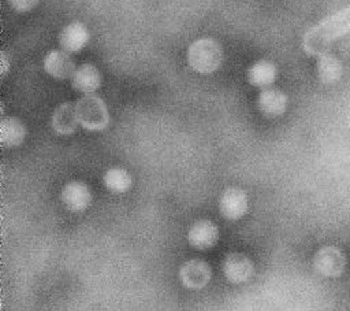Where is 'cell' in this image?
Listing matches in <instances>:
<instances>
[{"instance_id": "cell-2", "label": "cell", "mask_w": 350, "mask_h": 311, "mask_svg": "<svg viewBox=\"0 0 350 311\" xmlns=\"http://www.w3.org/2000/svg\"><path fill=\"white\" fill-rule=\"evenodd\" d=\"M186 58L191 70L200 74H211L221 66L223 49L216 40L204 37L189 45Z\"/></svg>"}, {"instance_id": "cell-8", "label": "cell", "mask_w": 350, "mask_h": 311, "mask_svg": "<svg viewBox=\"0 0 350 311\" xmlns=\"http://www.w3.org/2000/svg\"><path fill=\"white\" fill-rule=\"evenodd\" d=\"M254 266L252 260L239 252L228 253L223 262V274L231 284H242L252 278Z\"/></svg>"}, {"instance_id": "cell-13", "label": "cell", "mask_w": 350, "mask_h": 311, "mask_svg": "<svg viewBox=\"0 0 350 311\" xmlns=\"http://www.w3.org/2000/svg\"><path fill=\"white\" fill-rule=\"evenodd\" d=\"M257 105L265 116H279L286 111L287 96L278 89L267 88L258 95Z\"/></svg>"}, {"instance_id": "cell-12", "label": "cell", "mask_w": 350, "mask_h": 311, "mask_svg": "<svg viewBox=\"0 0 350 311\" xmlns=\"http://www.w3.org/2000/svg\"><path fill=\"white\" fill-rule=\"evenodd\" d=\"M72 88L83 95L94 93L101 85V73L90 63H85L77 67L71 77Z\"/></svg>"}, {"instance_id": "cell-11", "label": "cell", "mask_w": 350, "mask_h": 311, "mask_svg": "<svg viewBox=\"0 0 350 311\" xmlns=\"http://www.w3.org/2000/svg\"><path fill=\"white\" fill-rule=\"evenodd\" d=\"M89 29L79 21H72L66 25L59 34V44L62 49L68 53L79 52L89 42Z\"/></svg>"}, {"instance_id": "cell-19", "label": "cell", "mask_w": 350, "mask_h": 311, "mask_svg": "<svg viewBox=\"0 0 350 311\" xmlns=\"http://www.w3.org/2000/svg\"><path fill=\"white\" fill-rule=\"evenodd\" d=\"M7 1L10 7L18 12H27L33 10L38 3V0H7Z\"/></svg>"}, {"instance_id": "cell-14", "label": "cell", "mask_w": 350, "mask_h": 311, "mask_svg": "<svg viewBox=\"0 0 350 311\" xmlns=\"http://www.w3.org/2000/svg\"><path fill=\"white\" fill-rule=\"evenodd\" d=\"M278 75L276 66L269 60H257L247 69V81L250 85L261 89L269 88Z\"/></svg>"}, {"instance_id": "cell-7", "label": "cell", "mask_w": 350, "mask_h": 311, "mask_svg": "<svg viewBox=\"0 0 350 311\" xmlns=\"http://www.w3.org/2000/svg\"><path fill=\"white\" fill-rule=\"evenodd\" d=\"M60 200L67 210L81 212L89 207L92 201V192L85 182L71 181L62 188Z\"/></svg>"}, {"instance_id": "cell-5", "label": "cell", "mask_w": 350, "mask_h": 311, "mask_svg": "<svg viewBox=\"0 0 350 311\" xmlns=\"http://www.w3.org/2000/svg\"><path fill=\"white\" fill-rule=\"evenodd\" d=\"M211 275V266L206 262L198 259L187 260L179 269V278L182 285L191 290L202 289L209 282Z\"/></svg>"}, {"instance_id": "cell-3", "label": "cell", "mask_w": 350, "mask_h": 311, "mask_svg": "<svg viewBox=\"0 0 350 311\" xmlns=\"http://www.w3.org/2000/svg\"><path fill=\"white\" fill-rule=\"evenodd\" d=\"M74 104L78 122L83 129L98 132L107 127L109 122V112L105 103L98 96L94 93L83 95V97H81Z\"/></svg>"}, {"instance_id": "cell-4", "label": "cell", "mask_w": 350, "mask_h": 311, "mask_svg": "<svg viewBox=\"0 0 350 311\" xmlns=\"http://www.w3.org/2000/svg\"><path fill=\"white\" fill-rule=\"evenodd\" d=\"M346 259L343 252L332 245L320 248L313 258V267L324 277H339L345 269Z\"/></svg>"}, {"instance_id": "cell-10", "label": "cell", "mask_w": 350, "mask_h": 311, "mask_svg": "<svg viewBox=\"0 0 350 311\" xmlns=\"http://www.w3.org/2000/svg\"><path fill=\"white\" fill-rule=\"evenodd\" d=\"M44 70L53 78L67 79L71 78L77 70L75 63L70 53L64 49H52L49 51L42 60Z\"/></svg>"}, {"instance_id": "cell-6", "label": "cell", "mask_w": 350, "mask_h": 311, "mask_svg": "<svg viewBox=\"0 0 350 311\" xmlns=\"http://www.w3.org/2000/svg\"><path fill=\"white\" fill-rule=\"evenodd\" d=\"M249 207L247 195L239 188L226 189L219 199L220 214L228 221H237L242 218Z\"/></svg>"}, {"instance_id": "cell-16", "label": "cell", "mask_w": 350, "mask_h": 311, "mask_svg": "<svg viewBox=\"0 0 350 311\" xmlns=\"http://www.w3.org/2000/svg\"><path fill=\"white\" fill-rule=\"evenodd\" d=\"M26 137V127L22 121L15 116L4 118L0 122V142L3 147L12 148L23 142Z\"/></svg>"}, {"instance_id": "cell-15", "label": "cell", "mask_w": 350, "mask_h": 311, "mask_svg": "<svg viewBox=\"0 0 350 311\" xmlns=\"http://www.w3.org/2000/svg\"><path fill=\"white\" fill-rule=\"evenodd\" d=\"M52 127L59 134H70L79 125L75 104L63 103L52 114Z\"/></svg>"}, {"instance_id": "cell-1", "label": "cell", "mask_w": 350, "mask_h": 311, "mask_svg": "<svg viewBox=\"0 0 350 311\" xmlns=\"http://www.w3.org/2000/svg\"><path fill=\"white\" fill-rule=\"evenodd\" d=\"M350 33V5L327 16L309 29L302 38V48L308 55L323 56L336 38Z\"/></svg>"}, {"instance_id": "cell-18", "label": "cell", "mask_w": 350, "mask_h": 311, "mask_svg": "<svg viewBox=\"0 0 350 311\" xmlns=\"http://www.w3.org/2000/svg\"><path fill=\"white\" fill-rule=\"evenodd\" d=\"M317 73L321 81L334 82L340 77L342 67H340V63L334 56L325 53L320 56V60L317 64Z\"/></svg>"}, {"instance_id": "cell-17", "label": "cell", "mask_w": 350, "mask_h": 311, "mask_svg": "<svg viewBox=\"0 0 350 311\" xmlns=\"http://www.w3.org/2000/svg\"><path fill=\"white\" fill-rule=\"evenodd\" d=\"M104 186L112 193H124L131 186V175L122 167H111L103 175Z\"/></svg>"}, {"instance_id": "cell-9", "label": "cell", "mask_w": 350, "mask_h": 311, "mask_svg": "<svg viewBox=\"0 0 350 311\" xmlns=\"http://www.w3.org/2000/svg\"><path fill=\"white\" fill-rule=\"evenodd\" d=\"M187 242L200 251L212 248L219 240V229L209 219H200L194 222L187 230Z\"/></svg>"}]
</instances>
